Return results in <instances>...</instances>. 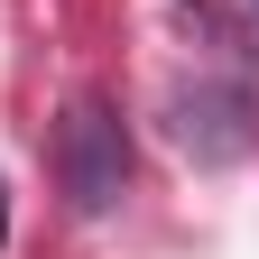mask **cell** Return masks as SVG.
<instances>
[{
    "mask_svg": "<svg viewBox=\"0 0 259 259\" xmlns=\"http://www.w3.org/2000/svg\"><path fill=\"white\" fill-rule=\"evenodd\" d=\"M56 176H65V204L74 213H111L120 185H130V139H120V120L93 93H74L65 120H56Z\"/></svg>",
    "mask_w": 259,
    "mask_h": 259,
    "instance_id": "1",
    "label": "cell"
},
{
    "mask_svg": "<svg viewBox=\"0 0 259 259\" xmlns=\"http://www.w3.org/2000/svg\"><path fill=\"white\" fill-rule=\"evenodd\" d=\"M222 120H241V102H232V93L176 102V139H185V148H204V157H241V148H250V130H222Z\"/></svg>",
    "mask_w": 259,
    "mask_h": 259,
    "instance_id": "2",
    "label": "cell"
},
{
    "mask_svg": "<svg viewBox=\"0 0 259 259\" xmlns=\"http://www.w3.org/2000/svg\"><path fill=\"white\" fill-rule=\"evenodd\" d=\"M0 232H10V213H0Z\"/></svg>",
    "mask_w": 259,
    "mask_h": 259,
    "instance_id": "3",
    "label": "cell"
}]
</instances>
